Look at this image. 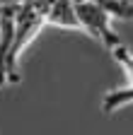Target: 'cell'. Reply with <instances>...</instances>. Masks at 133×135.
Returning a JSON list of instances; mask_svg holds the SVG:
<instances>
[{
	"label": "cell",
	"mask_w": 133,
	"mask_h": 135,
	"mask_svg": "<svg viewBox=\"0 0 133 135\" xmlns=\"http://www.w3.org/2000/svg\"><path fill=\"white\" fill-rule=\"evenodd\" d=\"M75 10H77L80 31H85L92 39H97L109 53L116 46L123 44L121 36H119V31H116L114 24H111V20H114L111 12H107L104 7H99L94 3H87V0H75Z\"/></svg>",
	"instance_id": "6da1fadb"
},
{
	"label": "cell",
	"mask_w": 133,
	"mask_h": 135,
	"mask_svg": "<svg viewBox=\"0 0 133 135\" xmlns=\"http://www.w3.org/2000/svg\"><path fill=\"white\" fill-rule=\"evenodd\" d=\"M20 0H0V87L10 82L7 77V56L15 36V17Z\"/></svg>",
	"instance_id": "7a4b0ae2"
},
{
	"label": "cell",
	"mask_w": 133,
	"mask_h": 135,
	"mask_svg": "<svg viewBox=\"0 0 133 135\" xmlns=\"http://www.w3.org/2000/svg\"><path fill=\"white\" fill-rule=\"evenodd\" d=\"M111 56L119 60V65L126 70V75H128V82H131V84H128L126 89H114V92H109V94L104 97L102 109H104L107 113L116 111L119 106L128 104V101H133V51H131V48H126V46L121 44V46H116V48L111 51Z\"/></svg>",
	"instance_id": "3957f363"
},
{
	"label": "cell",
	"mask_w": 133,
	"mask_h": 135,
	"mask_svg": "<svg viewBox=\"0 0 133 135\" xmlns=\"http://www.w3.org/2000/svg\"><path fill=\"white\" fill-rule=\"evenodd\" d=\"M46 24H53L61 29H77V10H75V0H51V5L46 10Z\"/></svg>",
	"instance_id": "277c9868"
},
{
	"label": "cell",
	"mask_w": 133,
	"mask_h": 135,
	"mask_svg": "<svg viewBox=\"0 0 133 135\" xmlns=\"http://www.w3.org/2000/svg\"><path fill=\"white\" fill-rule=\"evenodd\" d=\"M87 3H94L99 7H104L116 20H133V3L131 0H87Z\"/></svg>",
	"instance_id": "5b68a950"
}]
</instances>
